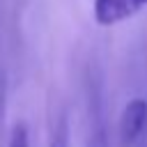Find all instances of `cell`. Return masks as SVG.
<instances>
[{"mask_svg":"<svg viewBox=\"0 0 147 147\" xmlns=\"http://www.w3.org/2000/svg\"><path fill=\"white\" fill-rule=\"evenodd\" d=\"M147 129V101L142 96L131 99L117 122V142L119 147H136Z\"/></svg>","mask_w":147,"mask_h":147,"instance_id":"cell-1","label":"cell"},{"mask_svg":"<svg viewBox=\"0 0 147 147\" xmlns=\"http://www.w3.org/2000/svg\"><path fill=\"white\" fill-rule=\"evenodd\" d=\"M142 9H147V0H94L92 2L94 21L103 28L129 21Z\"/></svg>","mask_w":147,"mask_h":147,"instance_id":"cell-2","label":"cell"},{"mask_svg":"<svg viewBox=\"0 0 147 147\" xmlns=\"http://www.w3.org/2000/svg\"><path fill=\"white\" fill-rule=\"evenodd\" d=\"M7 147H30V133H28V126L23 122H16L11 126Z\"/></svg>","mask_w":147,"mask_h":147,"instance_id":"cell-3","label":"cell"},{"mask_svg":"<svg viewBox=\"0 0 147 147\" xmlns=\"http://www.w3.org/2000/svg\"><path fill=\"white\" fill-rule=\"evenodd\" d=\"M51 147H69V129H67V119L60 117L55 131H53V138H51Z\"/></svg>","mask_w":147,"mask_h":147,"instance_id":"cell-4","label":"cell"},{"mask_svg":"<svg viewBox=\"0 0 147 147\" xmlns=\"http://www.w3.org/2000/svg\"><path fill=\"white\" fill-rule=\"evenodd\" d=\"M87 147H108V140H106V131H103V126H96V129L92 131Z\"/></svg>","mask_w":147,"mask_h":147,"instance_id":"cell-5","label":"cell"},{"mask_svg":"<svg viewBox=\"0 0 147 147\" xmlns=\"http://www.w3.org/2000/svg\"><path fill=\"white\" fill-rule=\"evenodd\" d=\"M2 115H5V94H2V85H0V129H2Z\"/></svg>","mask_w":147,"mask_h":147,"instance_id":"cell-6","label":"cell"}]
</instances>
